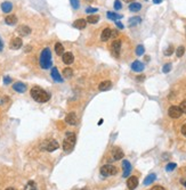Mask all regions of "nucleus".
I'll use <instances>...</instances> for the list:
<instances>
[{"label": "nucleus", "mask_w": 186, "mask_h": 190, "mask_svg": "<svg viewBox=\"0 0 186 190\" xmlns=\"http://www.w3.org/2000/svg\"><path fill=\"white\" fill-rule=\"evenodd\" d=\"M115 24H117V26H118L119 29H121V30L123 29V25L121 24V22H119V21H115Z\"/></svg>", "instance_id": "44"}, {"label": "nucleus", "mask_w": 186, "mask_h": 190, "mask_svg": "<svg viewBox=\"0 0 186 190\" xmlns=\"http://www.w3.org/2000/svg\"><path fill=\"white\" fill-rule=\"evenodd\" d=\"M87 13H96L97 11V8H87L86 9Z\"/></svg>", "instance_id": "41"}, {"label": "nucleus", "mask_w": 186, "mask_h": 190, "mask_svg": "<svg viewBox=\"0 0 186 190\" xmlns=\"http://www.w3.org/2000/svg\"><path fill=\"white\" fill-rule=\"evenodd\" d=\"M155 178H156V175L155 174H150L145 180H144V184L145 186H149V184H151L154 180H155Z\"/></svg>", "instance_id": "26"}, {"label": "nucleus", "mask_w": 186, "mask_h": 190, "mask_svg": "<svg viewBox=\"0 0 186 190\" xmlns=\"http://www.w3.org/2000/svg\"><path fill=\"white\" fill-rule=\"evenodd\" d=\"M176 167H177V165L175 164V163H169V164L166 166V170H167L168 172H171V171H174Z\"/></svg>", "instance_id": "33"}, {"label": "nucleus", "mask_w": 186, "mask_h": 190, "mask_svg": "<svg viewBox=\"0 0 186 190\" xmlns=\"http://www.w3.org/2000/svg\"><path fill=\"white\" fill-rule=\"evenodd\" d=\"M170 69H171V64L168 63V64H166V65L163 66L162 71H163V73H168V72H170Z\"/></svg>", "instance_id": "35"}, {"label": "nucleus", "mask_w": 186, "mask_h": 190, "mask_svg": "<svg viewBox=\"0 0 186 190\" xmlns=\"http://www.w3.org/2000/svg\"><path fill=\"white\" fill-rule=\"evenodd\" d=\"M62 59H63V61H64L65 64L70 65V64H72V63H73L74 57H73V55H72L71 52H64V54L62 55Z\"/></svg>", "instance_id": "15"}, {"label": "nucleus", "mask_w": 186, "mask_h": 190, "mask_svg": "<svg viewBox=\"0 0 186 190\" xmlns=\"http://www.w3.org/2000/svg\"><path fill=\"white\" fill-rule=\"evenodd\" d=\"M13 89L16 91V92H19V94H23L26 91V84L22 83V82H15L13 84Z\"/></svg>", "instance_id": "11"}, {"label": "nucleus", "mask_w": 186, "mask_h": 190, "mask_svg": "<svg viewBox=\"0 0 186 190\" xmlns=\"http://www.w3.org/2000/svg\"><path fill=\"white\" fill-rule=\"evenodd\" d=\"M87 25V21L86 19H82V18H80V19H76V22L73 23V26L78 29V30H84Z\"/></svg>", "instance_id": "17"}, {"label": "nucleus", "mask_w": 186, "mask_h": 190, "mask_svg": "<svg viewBox=\"0 0 186 190\" xmlns=\"http://www.w3.org/2000/svg\"><path fill=\"white\" fill-rule=\"evenodd\" d=\"M2 48H4V43H2V41H1V39H0V51L2 50Z\"/></svg>", "instance_id": "47"}, {"label": "nucleus", "mask_w": 186, "mask_h": 190, "mask_svg": "<svg viewBox=\"0 0 186 190\" xmlns=\"http://www.w3.org/2000/svg\"><path fill=\"white\" fill-rule=\"evenodd\" d=\"M88 23H90V24H96L98 21H99V16L98 15H90V16H88L87 19H86Z\"/></svg>", "instance_id": "24"}, {"label": "nucleus", "mask_w": 186, "mask_h": 190, "mask_svg": "<svg viewBox=\"0 0 186 190\" xmlns=\"http://www.w3.org/2000/svg\"><path fill=\"white\" fill-rule=\"evenodd\" d=\"M145 61H150V57H149V56H146V57H145Z\"/></svg>", "instance_id": "50"}, {"label": "nucleus", "mask_w": 186, "mask_h": 190, "mask_svg": "<svg viewBox=\"0 0 186 190\" xmlns=\"http://www.w3.org/2000/svg\"><path fill=\"white\" fill-rule=\"evenodd\" d=\"M137 186H138V178L135 176V175H133V176H130L129 179H128L127 181V187L129 190H135L137 188Z\"/></svg>", "instance_id": "8"}, {"label": "nucleus", "mask_w": 186, "mask_h": 190, "mask_svg": "<svg viewBox=\"0 0 186 190\" xmlns=\"http://www.w3.org/2000/svg\"><path fill=\"white\" fill-rule=\"evenodd\" d=\"M55 51H56V54H57L58 56H61V55H63V54H64V47H63V44H62V43L57 42L56 44H55Z\"/></svg>", "instance_id": "25"}, {"label": "nucleus", "mask_w": 186, "mask_h": 190, "mask_svg": "<svg viewBox=\"0 0 186 190\" xmlns=\"http://www.w3.org/2000/svg\"><path fill=\"white\" fill-rule=\"evenodd\" d=\"M122 8V6H121V2H120V0H115L114 1V9L115 10H119V9Z\"/></svg>", "instance_id": "37"}, {"label": "nucleus", "mask_w": 186, "mask_h": 190, "mask_svg": "<svg viewBox=\"0 0 186 190\" xmlns=\"http://www.w3.org/2000/svg\"><path fill=\"white\" fill-rule=\"evenodd\" d=\"M102 123H103V120H99V122H98V125H102Z\"/></svg>", "instance_id": "52"}, {"label": "nucleus", "mask_w": 186, "mask_h": 190, "mask_svg": "<svg viewBox=\"0 0 186 190\" xmlns=\"http://www.w3.org/2000/svg\"><path fill=\"white\" fill-rule=\"evenodd\" d=\"M141 22H142V18L135 16V17H131L130 19H129V25H130V26L137 25V24H139Z\"/></svg>", "instance_id": "27"}, {"label": "nucleus", "mask_w": 186, "mask_h": 190, "mask_svg": "<svg viewBox=\"0 0 186 190\" xmlns=\"http://www.w3.org/2000/svg\"><path fill=\"white\" fill-rule=\"evenodd\" d=\"M121 40H118V39H115L112 44H111V49H112V52H113V56H115V57H119V54H120V49H121Z\"/></svg>", "instance_id": "7"}, {"label": "nucleus", "mask_w": 186, "mask_h": 190, "mask_svg": "<svg viewBox=\"0 0 186 190\" xmlns=\"http://www.w3.org/2000/svg\"><path fill=\"white\" fill-rule=\"evenodd\" d=\"M182 134H183L184 137H186V123L182 126Z\"/></svg>", "instance_id": "40"}, {"label": "nucleus", "mask_w": 186, "mask_h": 190, "mask_svg": "<svg viewBox=\"0 0 186 190\" xmlns=\"http://www.w3.org/2000/svg\"><path fill=\"white\" fill-rule=\"evenodd\" d=\"M153 2L154 4H160V2H162V0H153Z\"/></svg>", "instance_id": "48"}, {"label": "nucleus", "mask_w": 186, "mask_h": 190, "mask_svg": "<svg viewBox=\"0 0 186 190\" xmlns=\"http://www.w3.org/2000/svg\"><path fill=\"white\" fill-rule=\"evenodd\" d=\"M107 17L110 18V19H113V21H117V19L122 18V15H119V14L112 13V11H107Z\"/></svg>", "instance_id": "29"}, {"label": "nucleus", "mask_w": 186, "mask_h": 190, "mask_svg": "<svg viewBox=\"0 0 186 190\" xmlns=\"http://www.w3.org/2000/svg\"><path fill=\"white\" fill-rule=\"evenodd\" d=\"M151 190H164V188H163V187H161V186H154Z\"/></svg>", "instance_id": "42"}, {"label": "nucleus", "mask_w": 186, "mask_h": 190, "mask_svg": "<svg viewBox=\"0 0 186 190\" xmlns=\"http://www.w3.org/2000/svg\"><path fill=\"white\" fill-rule=\"evenodd\" d=\"M119 34V32L117 30H112V33H111V36H113V38H115L117 35Z\"/></svg>", "instance_id": "43"}, {"label": "nucleus", "mask_w": 186, "mask_h": 190, "mask_svg": "<svg viewBox=\"0 0 186 190\" xmlns=\"http://www.w3.org/2000/svg\"><path fill=\"white\" fill-rule=\"evenodd\" d=\"M179 108L182 109V112H183V113H186V99H185V100H183V101L180 103Z\"/></svg>", "instance_id": "38"}, {"label": "nucleus", "mask_w": 186, "mask_h": 190, "mask_svg": "<svg viewBox=\"0 0 186 190\" xmlns=\"http://www.w3.org/2000/svg\"><path fill=\"white\" fill-rule=\"evenodd\" d=\"M112 155H113V159H114V161H119V159H122V158H123L125 154H123V151H122L120 148L117 147L113 149Z\"/></svg>", "instance_id": "13"}, {"label": "nucleus", "mask_w": 186, "mask_h": 190, "mask_svg": "<svg viewBox=\"0 0 186 190\" xmlns=\"http://www.w3.org/2000/svg\"><path fill=\"white\" fill-rule=\"evenodd\" d=\"M22 46H23V42H22V39L21 38H14V39H12L10 44H9L10 49H14V50L19 49Z\"/></svg>", "instance_id": "10"}, {"label": "nucleus", "mask_w": 186, "mask_h": 190, "mask_svg": "<svg viewBox=\"0 0 186 190\" xmlns=\"http://www.w3.org/2000/svg\"><path fill=\"white\" fill-rule=\"evenodd\" d=\"M111 88H112V83H111V81H103L101 84L98 86V89H99L101 91L110 90Z\"/></svg>", "instance_id": "20"}, {"label": "nucleus", "mask_w": 186, "mask_h": 190, "mask_svg": "<svg viewBox=\"0 0 186 190\" xmlns=\"http://www.w3.org/2000/svg\"><path fill=\"white\" fill-rule=\"evenodd\" d=\"M142 9V5L139 2H131L129 5V10L130 11H139Z\"/></svg>", "instance_id": "23"}, {"label": "nucleus", "mask_w": 186, "mask_h": 190, "mask_svg": "<svg viewBox=\"0 0 186 190\" xmlns=\"http://www.w3.org/2000/svg\"><path fill=\"white\" fill-rule=\"evenodd\" d=\"M76 133L72 132V131H68L65 134V138H64V141H63V149L64 151H71L74 146H76Z\"/></svg>", "instance_id": "3"}, {"label": "nucleus", "mask_w": 186, "mask_h": 190, "mask_svg": "<svg viewBox=\"0 0 186 190\" xmlns=\"http://www.w3.org/2000/svg\"><path fill=\"white\" fill-rule=\"evenodd\" d=\"M30 94H31V97L33 98L37 103H41L43 104V103H47L50 99V95L47 91H45L43 89L39 88V86H33L31 89Z\"/></svg>", "instance_id": "1"}, {"label": "nucleus", "mask_w": 186, "mask_h": 190, "mask_svg": "<svg viewBox=\"0 0 186 190\" xmlns=\"http://www.w3.org/2000/svg\"><path fill=\"white\" fill-rule=\"evenodd\" d=\"M118 173V169L111 164L103 165L101 167V174L103 176H110V175H115Z\"/></svg>", "instance_id": "4"}, {"label": "nucleus", "mask_w": 186, "mask_h": 190, "mask_svg": "<svg viewBox=\"0 0 186 190\" xmlns=\"http://www.w3.org/2000/svg\"><path fill=\"white\" fill-rule=\"evenodd\" d=\"M31 49H32V47H31V46H26V47H25V51L26 52L31 51Z\"/></svg>", "instance_id": "46"}, {"label": "nucleus", "mask_w": 186, "mask_h": 190, "mask_svg": "<svg viewBox=\"0 0 186 190\" xmlns=\"http://www.w3.org/2000/svg\"><path fill=\"white\" fill-rule=\"evenodd\" d=\"M174 50H175V49H174V47H172V46H169V47L167 48V50L164 51V55H166V56H170V55H172V54H174Z\"/></svg>", "instance_id": "34"}, {"label": "nucleus", "mask_w": 186, "mask_h": 190, "mask_svg": "<svg viewBox=\"0 0 186 190\" xmlns=\"http://www.w3.org/2000/svg\"><path fill=\"white\" fill-rule=\"evenodd\" d=\"M86 1H87V2H92L93 0H86Z\"/></svg>", "instance_id": "54"}, {"label": "nucleus", "mask_w": 186, "mask_h": 190, "mask_svg": "<svg viewBox=\"0 0 186 190\" xmlns=\"http://www.w3.org/2000/svg\"><path fill=\"white\" fill-rule=\"evenodd\" d=\"M168 115L171 119H179L183 115V112L179 108V106H171L168 109Z\"/></svg>", "instance_id": "6"}, {"label": "nucleus", "mask_w": 186, "mask_h": 190, "mask_svg": "<svg viewBox=\"0 0 186 190\" xmlns=\"http://www.w3.org/2000/svg\"><path fill=\"white\" fill-rule=\"evenodd\" d=\"M131 69H133L134 72H142L144 69V64L143 63H141L139 61H134V63L131 64Z\"/></svg>", "instance_id": "18"}, {"label": "nucleus", "mask_w": 186, "mask_h": 190, "mask_svg": "<svg viewBox=\"0 0 186 190\" xmlns=\"http://www.w3.org/2000/svg\"><path fill=\"white\" fill-rule=\"evenodd\" d=\"M65 122L70 124V125H76L78 124V117H76V114L73 112L68 113L65 117Z\"/></svg>", "instance_id": "9"}, {"label": "nucleus", "mask_w": 186, "mask_h": 190, "mask_svg": "<svg viewBox=\"0 0 186 190\" xmlns=\"http://www.w3.org/2000/svg\"><path fill=\"white\" fill-rule=\"evenodd\" d=\"M122 167H123V178H127L129 173L131 172V164L128 161H123L122 162Z\"/></svg>", "instance_id": "14"}, {"label": "nucleus", "mask_w": 186, "mask_h": 190, "mask_svg": "<svg viewBox=\"0 0 186 190\" xmlns=\"http://www.w3.org/2000/svg\"><path fill=\"white\" fill-rule=\"evenodd\" d=\"M184 52H185V48L183 46H180V47H178L177 50H176V55H177V57H182L184 55Z\"/></svg>", "instance_id": "32"}, {"label": "nucleus", "mask_w": 186, "mask_h": 190, "mask_svg": "<svg viewBox=\"0 0 186 190\" xmlns=\"http://www.w3.org/2000/svg\"><path fill=\"white\" fill-rule=\"evenodd\" d=\"M63 75L65 78H72L73 76V71H72V69H70V67L64 69H63Z\"/></svg>", "instance_id": "30"}, {"label": "nucleus", "mask_w": 186, "mask_h": 190, "mask_svg": "<svg viewBox=\"0 0 186 190\" xmlns=\"http://www.w3.org/2000/svg\"><path fill=\"white\" fill-rule=\"evenodd\" d=\"M5 22H6L8 25H15L17 23V17L15 15H8L7 17L5 18Z\"/></svg>", "instance_id": "22"}, {"label": "nucleus", "mask_w": 186, "mask_h": 190, "mask_svg": "<svg viewBox=\"0 0 186 190\" xmlns=\"http://www.w3.org/2000/svg\"><path fill=\"white\" fill-rule=\"evenodd\" d=\"M145 51V49H144V46L143 44H139V46H137V48H136V55L137 56H142Z\"/></svg>", "instance_id": "31"}, {"label": "nucleus", "mask_w": 186, "mask_h": 190, "mask_svg": "<svg viewBox=\"0 0 186 190\" xmlns=\"http://www.w3.org/2000/svg\"><path fill=\"white\" fill-rule=\"evenodd\" d=\"M123 1H125V2H130V4H131V2H135V0H123Z\"/></svg>", "instance_id": "49"}, {"label": "nucleus", "mask_w": 186, "mask_h": 190, "mask_svg": "<svg viewBox=\"0 0 186 190\" xmlns=\"http://www.w3.org/2000/svg\"><path fill=\"white\" fill-rule=\"evenodd\" d=\"M6 190H15V189H14V188H7Z\"/></svg>", "instance_id": "53"}, {"label": "nucleus", "mask_w": 186, "mask_h": 190, "mask_svg": "<svg viewBox=\"0 0 186 190\" xmlns=\"http://www.w3.org/2000/svg\"><path fill=\"white\" fill-rule=\"evenodd\" d=\"M39 64L43 69H48L51 67L53 58H51V51L49 48L43 49V51L40 54V58H39Z\"/></svg>", "instance_id": "2"}, {"label": "nucleus", "mask_w": 186, "mask_h": 190, "mask_svg": "<svg viewBox=\"0 0 186 190\" xmlns=\"http://www.w3.org/2000/svg\"><path fill=\"white\" fill-rule=\"evenodd\" d=\"M144 78H145L144 75H138V76H137V81L142 82V81H144Z\"/></svg>", "instance_id": "45"}, {"label": "nucleus", "mask_w": 186, "mask_h": 190, "mask_svg": "<svg viewBox=\"0 0 186 190\" xmlns=\"http://www.w3.org/2000/svg\"><path fill=\"white\" fill-rule=\"evenodd\" d=\"M12 82V78H9V76H6V78L4 79V83L5 84H9Z\"/></svg>", "instance_id": "39"}, {"label": "nucleus", "mask_w": 186, "mask_h": 190, "mask_svg": "<svg viewBox=\"0 0 186 190\" xmlns=\"http://www.w3.org/2000/svg\"><path fill=\"white\" fill-rule=\"evenodd\" d=\"M1 9H2V11H4V13H10V11H12V9H13V5H12V2H9V1L2 2V4H1Z\"/></svg>", "instance_id": "21"}, {"label": "nucleus", "mask_w": 186, "mask_h": 190, "mask_svg": "<svg viewBox=\"0 0 186 190\" xmlns=\"http://www.w3.org/2000/svg\"><path fill=\"white\" fill-rule=\"evenodd\" d=\"M84 190H86V189H84Z\"/></svg>", "instance_id": "55"}, {"label": "nucleus", "mask_w": 186, "mask_h": 190, "mask_svg": "<svg viewBox=\"0 0 186 190\" xmlns=\"http://www.w3.org/2000/svg\"><path fill=\"white\" fill-rule=\"evenodd\" d=\"M71 1V5H72V7L74 9L79 8V6H80V4H79V0H70Z\"/></svg>", "instance_id": "36"}, {"label": "nucleus", "mask_w": 186, "mask_h": 190, "mask_svg": "<svg viewBox=\"0 0 186 190\" xmlns=\"http://www.w3.org/2000/svg\"><path fill=\"white\" fill-rule=\"evenodd\" d=\"M24 190H38V188H37V184H35V182L29 181L27 183H26V186H25V188H24Z\"/></svg>", "instance_id": "28"}, {"label": "nucleus", "mask_w": 186, "mask_h": 190, "mask_svg": "<svg viewBox=\"0 0 186 190\" xmlns=\"http://www.w3.org/2000/svg\"><path fill=\"white\" fill-rule=\"evenodd\" d=\"M50 75H51V78L54 79L56 82H62V81H63V79L61 78V74L58 73V69H56V67H53V69H51Z\"/></svg>", "instance_id": "19"}, {"label": "nucleus", "mask_w": 186, "mask_h": 190, "mask_svg": "<svg viewBox=\"0 0 186 190\" xmlns=\"http://www.w3.org/2000/svg\"><path fill=\"white\" fill-rule=\"evenodd\" d=\"M182 183H184V186H185L186 188V180H182Z\"/></svg>", "instance_id": "51"}, {"label": "nucleus", "mask_w": 186, "mask_h": 190, "mask_svg": "<svg viewBox=\"0 0 186 190\" xmlns=\"http://www.w3.org/2000/svg\"><path fill=\"white\" fill-rule=\"evenodd\" d=\"M40 147H41V149L47 150V151H54V150L58 149L59 144L56 140H46V141H43Z\"/></svg>", "instance_id": "5"}, {"label": "nucleus", "mask_w": 186, "mask_h": 190, "mask_svg": "<svg viewBox=\"0 0 186 190\" xmlns=\"http://www.w3.org/2000/svg\"><path fill=\"white\" fill-rule=\"evenodd\" d=\"M17 33L22 36H25V35H29L31 33V29L26 25H21L17 29Z\"/></svg>", "instance_id": "12"}, {"label": "nucleus", "mask_w": 186, "mask_h": 190, "mask_svg": "<svg viewBox=\"0 0 186 190\" xmlns=\"http://www.w3.org/2000/svg\"><path fill=\"white\" fill-rule=\"evenodd\" d=\"M111 33H112V30H111L110 27H106V29H104L103 31H102V34H101V40L102 41H107L109 39L111 38Z\"/></svg>", "instance_id": "16"}]
</instances>
